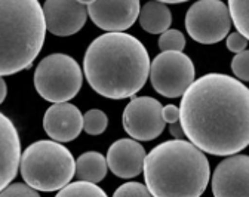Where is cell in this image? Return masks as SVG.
<instances>
[{
    "instance_id": "6da1fadb",
    "label": "cell",
    "mask_w": 249,
    "mask_h": 197,
    "mask_svg": "<svg viewBox=\"0 0 249 197\" xmlns=\"http://www.w3.org/2000/svg\"><path fill=\"white\" fill-rule=\"evenodd\" d=\"M185 137L203 153L233 156L249 145V88L209 73L185 90L179 106Z\"/></svg>"
},
{
    "instance_id": "7a4b0ae2",
    "label": "cell",
    "mask_w": 249,
    "mask_h": 197,
    "mask_svg": "<svg viewBox=\"0 0 249 197\" xmlns=\"http://www.w3.org/2000/svg\"><path fill=\"white\" fill-rule=\"evenodd\" d=\"M145 46L128 33H106L93 40L83 58L89 86L110 100H126L142 89L150 77Z\"/></svg>"
},
{
    "instance_id": "3957f363",
    "label": "cell",
    "mask_w": 249,
    "mask_h": 197,
    "mask_svg": "<svg viewBox=\"0 0 249 197\" xmlns=\"http://www.w3.org/2000/svg\"><path fill=\"white\" fill-rule=\"evenodd\" d=\"M209 177L206 156L190 141H165L144 161V179L153 197H200Z\"/></svg>"
},
{
    "instance_id": "277c9868",
    "label": "cell",
    "mask_w": 249,
    "mask_h": 197,
    "mask_svg": "<svg viewBox=\"0 0 249 197\" xmlns=\"http://www.w3.org/2000/svg\"><path fill=\"white\" fill-rule=\"evenodd\" d=\"M2 76L27 70L43 48L46 19L37 0H2Z\"/></svg>"
},
{
    "instance_id": "5b68a950",
    "label": "cell",
    "mask_w": 249,
    "mask_h": 197,
    "mask_svg": "<svg viewBox=\"0 0 249 197\" xmlns=\"http://www.w3.org/2000/svg\"><path fill=\"white\" fill-rule=\"evenodd\" d=\"M22 179L37 191H59L76 175V160L61 143L42 140L25 148L19 166Z\"/></svg>"
},
{
    "instance_id": "8992f818",
    "label": "cell",
    "mask_w": 249,
    "mask_h": 197,
    "mask_svg": "<svg viewBox=\"0 0 249 197\" xmlns=\"http://www.w3.org/2000/svg\"><path fill=\"white\" fill-rule=\"evenodd\" d=\"M83 82L82 69L74 58L52 54L43 58L35 72V88L43 100L62 104L79 93Z\"/></svg>"
},
{
    "instance_id": "52a82bcc",
    "label": "cell",
    "mask_w": 249,
    "mask_h": 197,
    "mask_svg": "<svg viewBox=\"0 0 249 197\" xmlns=\"http://www.w3.org/2000/svg\"><path fill=\"white\" fill-rule=\"evenodd\" d=\"M195 64L182 52H162L151 61L150 82L154 90L166 96L178 98L195 82Z\"/></svg>"
},
{
    "instance_id": "ba28073f",
    "label": "cell",
    "mask_w": 249,
    "mask_h": 197,
    "mask_svg": "<svg viewBox=\"0 0 249 197\" xmlns=\"http://www.w3.org/2000/svg\"><path fill=\"white\" fill-rule=\"evenodd\" d=\"M189 36L202 45L221 42L231 28L230 11L221 0H199L185 15Z\"/></svg>"
},
{
    "instance_id": "9c48e42d",
    "label": "cell",
    "mask_w": 249,
    "mask_h": 197,
    "mask_svg": "<svg viewBox=\"0 0 249 197\" xmlns=\"http://www.w3.org/2000/svg\"><path fill=\"white\" fill-rule=\"evenodd\" d=\"M163 106L151 96H137L123 110V127L132 140L151 141L165 129Z\"/></svg>"
},
{
    "instance_id": "30bf717a",
    "label": "cell",
    "mask_w": 249,
    "mask_h": 197,
    "mask_svg": "<svg viewBox=\"0 0 249 197\" xmlns=\"http://www.w3.org/2000/svg\"><path fill=\"white\" fill-rule=\"evenodd\" d=\"M92 22L108 33H123L140 17L138 0H89L85 2Z\"/></svg>"
},
{
    "instance_id": "8fae6325",
    "label": "cell",
    "mask_w": 249,
    "mask_h": 197,
    "mask_svg": "<svg viewBox=\"0 0 249 197\" xmlns=\"http://www.w3.org/2000/svg\"><path fill=\"white\" fill-rule=\"evenodd\" d=\"M213 197H249V156L233 154L212 174Z\"/></svg>"
},
{
    "instance_id": "7c38bea8",
    "label": "cell",
    "mask_w": 249,
    "mask_h": 197,
    "mask_svg": "<svg viewBox=\"0 0 249 197\" xmlns=\"http://www.w3.org/2000/svg\"><path fill=\"white\" fill-rule=\"evenodd\" d=\"M43 14L49 33L61 37L76 35L88 19L86 3L80 0H48Z\"/></svg>"
},
{
    "instance_id": "4fadbf2b",
    "label": "cell",
    "mask_w": 249,
    "mask_h": 197,
    "mask_svg": "<svg viewBox=\"0 0 249 197\" xmlns=\"http://www.w3.org/2000/svg\"><path fill=\"white\" fill-rule=\"evenodd\" d=\"M43 129L56 143L73 141L83 130V114L70 103L53 104L45 113Z\"/></svg>"
},
{
    "instance_id": "5bb4252c",
    "label": "cell",
    "mask_w": 249,
    "mask_h": 197,
    "mask_svg": "<svg viewBox=\"0 0 249 197\" xmlns=\"http://www.w3.org/2000/svg\"><path fill=\"white\" fill-rule=\"evenodd\" d=\"M144 147L132 138L114 141L107 151L108 169L119 178H135L144 171L145 161Z\"/></svg>"
},
{
    "instance_id": "9a60e30c",
    "label": "cell",
    "mask_w": 249,
    "mask_h": 197,
    "mask_svg": "<svg viewBox=\"0 0 249 197\" xmlns=\"http://www.w3.org/2000/svg\"><path fill=\"white\" fill-rule=\"evenodd\" d=\"M0 144H2V163H0V187L6 188L11 185L17 177L18 168L21 166V143L18 130L14 126L12 120L6 114H0Z\"/></svg>"
},
{
    "instance_id": "2e32d148",
    "label": "cell",
    "mask_w": 249,
    "mask_h": 197,
    "mask_svg": "<svg viewBox=\"0 0 249 197\" xmlns=\"http://www.w3.org/2000/svg\"><path fill=\"white\" fill-rule=\"evenodd\" d=\"M140 25L144 28V31L151 33V35H163L165 31L169 30V25L172 22V14L166 3L153 0L147 2L138 17Z\"/></svg>"
},
{
    "instance_id": "e0dca14e",
    "label": "cell",
    "mask_w": 249,
    "mask_h": 197,
    "mask_svg": "<svg viewBox=\"0 0 249 197\" xmlns=\"http://www.w3.org/2000/svg\"><path fill=\"white\" fill-rule=\"evenodd\" d=\"M107 159L98 151H88L76 160V177L79 181L98 184L107 175Z\"/></svg>"
},
{
    "instance_id": "ac0fdd59",
    "label": "cell",
    "mask_w": 249,
    "mask_h": 197,
    "mask_svg": "<svg viewBox=\"0 0 249 197\" xmlns=\"http://www.w3.org/2000/svg\"><path fill=\"white\" fill-rule=\"evenodd\" d=\"M229 11L236 30L249 42V0H230Z\"/></svg>"
},
{
    "instance_id": "d6986e66",
    "label": "cell",
    "mask_w": 249,
    "mask_h": 197,
    "mask_svg": "<svg viewBox=\"0 0 249 197\" xmlns=\"http://www.w3.org/2000/svg\"><path fill=\"white\" fill-rule=\"evenodd\" d=\"M55 197H108V196L97 184L86 182V181H76V182H70L62 190H59Z\"/></svg>"
},
{
    "instance_id": "ffe728a7",
    "label": "cell",
    "mask_w": 249,
    "mask_h": 197,
    "mask_svg": "<svg viewBox=\"0 0 249 197\" xmlns=\"http://www.w3.org/2000/svg\"><path fill=\"white\" fill-rule=\"evenodd\" d=\"M108 126V117L103 110L92 108L83 116V129L88 135H101Z\"/></svg>"
},
{
    "instance_id": "44dd1931",
    "label": "cell",
    "mask_w": 249,
    "mask_h": 197,
    "mask_svg": "<svg viewBox=\"0 0 249 197\" xmlns=\"http://www.w3.org/2000/svg\"><path fill=\"white\" fill-rule=\"evenodd\" d=\"M162 52H182L185 48V37L179 30H168L159 39Z\"/></svg>"
},
{
    "instance_id": "7402d4cb",
    "label": "cell",
    "mask_w": 249,
    "mask_h": 197,
    "mask_svg": "<svg viewBox=\"0 0 249 197\" xmlns=\"http://www.w3.org/2000/svg\"><path fill=\"white\" fill-rule=\"evenodd\" d=\"M113 197H153V196L148 191L147 185L141 182H126L114 191Z\"/></svg>"
},
{
    "instance_id": "603a6c76",
    "label": "cell",
    "mask_w": 249,
    "mask_h": 197,
    "mask_svg": "<svg viewBox=\"0 0 249 197\" xmlns=\"http://www.w3.org/2000/svg\"><path fill=\"white\" fill-rule=\"evenodd\" d=\"M231 70L237 80L249 82V51H243L234 55L231 61Z\"/></svg>"
},
{
    "instance_id": "cb8c5ba5",
    "label": "cell",
    "mask_w": 249,
    "mask_h": 197,
    "mask_svg": "<svg viewBox=\"0 0 249 197\" xmlns=\"http://www.w3.org/2000/svg\"><path fill=\"white\" fill-rule=\"evenodd\" d=\"M0 197H40L37 190L31 188L30 185L25 184H11L6 188L2 190V194Z\"/></svg>"
},
{
    "instance_id": "d4e9b609",
    "label": "cell",
    "mask_w": 249,
    "mask_h": 197,
    "mask_svg": "<svg viewBox=\"0 0 249 197\" xmlns=\"http://www.w3.org/2000/svg\"><path fill=\"white\" fill-rule=\"evenodd\" d=\"M226 45H227V49L230 52H234L236 55L246 51V46H248V39L240 35L239 31H234V33H230L227 36V40H226Z\"/></svg>"
},
{
    "instance_id": "484cf974",
    "label": "cell",
    "mask_w": 249,
    "mask_h": 197,
    "mask_svg": "<svg viewBox=\"0 0 249 197\" xmlns=\"http://www.w3.org/2000/svg\"><path fill=\"white\" fill-rule=\"evenodd\" d=\"M179 108L177 107V106H172V104H169V106H165L163 107V119H165V122L166 123H177V122H179Z\"/></svg>"
},
{
    "instance_id": "4316f807",
    "label": "cell",
    "mask_w": 249,
    "mask_h": 197,
    "mask_svg": "<svg viewBox=\"0 0 249 197\" xmlns=\"http://www.w3.org/2000/svg\"><path fill=\"white\" fill-rule=\"evenodd\" d=\"M169 132H171V135L174 137V138H177V140H181L185 134H184V129H182V126H181V122H177V123H172L171 126H169Z\"/></svg>"
},
{
    "instance_id": "83f0119b",
    "label": "cell",
    "mask_w": 249,
    "mask_h": 197,
    "mask_svg": "<svg viewBox=\"0 0 249 197\" xmlns=\"http://www.w3.org/2000/svg\"><path fill=\"white\" fill-rule=\"evenodd\" d=\"M0 103H3L5 101V98H6V93H8V86H6V82L5 79H2V82H0Z\"/></svg>"
}]
</instances>
